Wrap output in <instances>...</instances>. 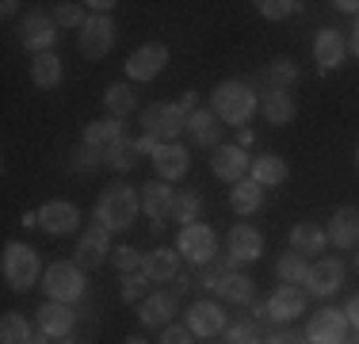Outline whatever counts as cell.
I'll return each instance as SVG.
<instances>
[{"label":"cell","mask_w":359,"mask_h":344,"mask_svg":"<svg viewBox=\"0 0 359 344\" xmlns=\"http://www.w3.org/2000/svg\"><path fill=\"white\" fill-rule=\"evenodd\" d=\"M195 111V92H187L180 103H153V107H145V115H142V138H138V145H142V153H153L157 145H165V142H176V134L187 126V115Z\"/></svg>","instance_id":"1"},{"label":"cell","mask_w":359,"mask_h":344,"mask_svg":"<svg viewBox=\"0 0 359 344\" xmlns=\"http://www.w3.org/2000/svg\"><path fill=\"white\" fill-rule=\"evenodd\" d=\"M142 203H138V187L123 184V180H115L111 187H104L96 199V222L111 234H123V230L134 226V218H138Z\"/></svg>","instance_id":"2"},{"label":"cell","mask_w":359,"mask_h":344,"mask_svg":"<svg viewBox=\"0 0 359 344\" xmlns=\"http://www.w3.org/2000/svg\"><path fill=\"white\" fill-rule=\"evenodd\" d=\"M256 107H260V103H256V92L245 81H222L215 88V96H210V111L229 126H245L256 115Z\"/></svg>","instance_id":"3"},{"label":"cell","mask_w":359,"mask_h":344,"mask_svg":"<svg viewBox=\"0 0 359 344\" xmlns=\"http://www.w3.org/2000/svg\"><path fill=\"white\" fill-rule=\"evenodd\" d=\"M0 268H4V283H8L12 291H31V287L39 283V275H42L39 253H35L31 245H23V241H8Z\"/></svg>","instance_id":"4"},{"label":"cell","mask_w":359,"mask_h":344,"mask_svg":"<svg viewBox=\"0 0 359 344\" xmlns=\"http://www.w3.org/2000/svg\"><path fill=\"white\" fill-rule=\"evenodd\" d=\"M42 287H46V298L73 306L76 298H84V268L76 260H54L42 272Z\"/></svg>","instance_id":"5"},{"label":"cell","mask_w":359,"mask_h":344,"mask_svg":"<svg viewBox=\"0 0 359 344\" xmlns=\"http://www.w3.org/2000/svg\"><path fill=\"white\" fill-rule=\"evenodd\" d=\"M115 42H118L115 20H111V15H92V20L81 27L76 50H81V58H88V62H104L111 50H115Z\"/></svg>","instance_id":"6"},{"label":"cell","mask_w":359,"mask_h":344,"mask_svg":"<svg viewBox=\"0 0 359 344\" xmlns=\"http://www.w3.org/2000/svg\"><path fill=\"white\" fill-rule=\"evenodd\" d=\"M176 249H180V256H184V260L207 268V264L215 260V253H218V237H215V230H210V226L195 222V226H184V230H180Z\"/></svg>","instance_id":"7"},{"label":"cell","mask_w":359,"mask_h":344,"mask_svg":"<svg viewBox=\"0 0 359 344\" xmlns=\"http://www.w3.org/2000/svg\"><path fill=\"white\" fill-rule=\"evenodd\" d=\"M20 42H23V50L50 54V50H54V42H57V23H54V15H46V12H27V15H23V23H20Z\"/></svg>","instance_id":"8"},{"label":"cell","mask_w":359,"mask_h":344,"mask_svg":"<svg viewBox=\"0 0 359 344\" xmlns=\"http://www.w3.org/2000/svg\"><path fill=\"white\" fill-rule=\"evenodd\" d=\"M168 65V46L165 42H145L130 58H126V77L130 81H153L161 69Z\"/></svg>","instance_id":"9"},{"label":"cell","mask_w":359,"mask_h":344,"mask_svg":"<svg viewBox=\"0 0 359 344\" xmlns=\"http://www.w3.org/2000/svg\"><path fill=\"white\" fill-rule=\"evenodd\" d=\"M107 256H111V230H104L96 222V226H88L81 234V241H76V264L84 272H92L100 264H107Z\"/></svg>","instance_id":"10"},{"label":"cell","mask_w":359,"mask_h":344,"mask_svg":"<svg viewBox=\"0 0 359 344\" xmlns=\"http://www.w3.org/2000/svg\"><path fill=\"white\" fill-rule=\"evenodd\" d=\"M344 333H348V314L332 306L313 314L310 325H306V340L310 344H344Z\"/></svg>","instance_id":"11"},{"label":"cell","mask_w":359,"mask_h":344,"mask_svg":"<svg viewBox=\"0 0 359 344\" xmlns=\"http://www.w3.org/2000/svg\"><path fill=\"white\" fill-rule=\"evenodd\" d=\"M39 226L46 230V234H54V237H65V234H73V230L81 226V211H76L73 203H65V199L42 203L39 206Z\"/></svg>","instance_id":"12"},{"label":"cell","mask_w":359,"mask_h":344,"mask_svg":"<svg viewBox=\"0 0 359 344\" xmlns=\"http://www.w3.org/2000/svg\"><path fill=\"white\" fill-rule=\"evenodd\" d=\"M172 314H176V295L172 291H153L138 303V317L145 329H168L172 325Z\"/></svg>","instance_id":"13"},{"label":"cell","mask_w":359,"mask_h":344,"mask_svg":"<svg viewBox=\"0 0 359 344\" xmlns=\"http://www.w3.org/2000/svg\"><path fill=\"white\" fill-rule=\"evenodd\" d=\"M340 283H344V264H340L337 256H325V260H313L310 264V275H306L310 295L329 298L332 291H340Z\"/></svg>","instance_id":"14"},{"label":"cell","mask_w":359,"mask_h":344,"mask_svg":"<svg viewBox=\"0 0 359 344\" xmlns=\"http://www.w3.org/2000/svg\"><path fill=\"white\" fill-rule=\"evenodd\" d=\"M252 168V161L245 157L241 145H218L215 157H210V172H215L218 180H226V184H237V180H245V172Z\"/></svg>","instance_id":"15"},{"label":"cell","mask_w":359,"mask_h":344,"mask_svg":"<svg viewBox=\"0 0 359 344\" xmlns=\"http://www.w3.org/2000/svg\"><path fill=\"white\" fill-rule=\"evenodd\" d=\"M73 325H76V317H73V310L65 303L46 298V303L39 306V333H42V337L62 340V337H69V333H73Z\"/></svg>","instance_id":"16"},{"label":"cell","mask_w":359,"mask_h":344,"mask_svg":"<svg viewBox=\"0 0 359 344\" xmlns=\"http://www.w3.org/2000/svg\"><path fill=\"white\" fill-rule=\"evenodd\" d=\"M153 168H157V176L168 184V180L187 176L191 157H187V150L180 142H165V145H157V150H153Z\"/></svg>","instance_id":"17"},{"label":"cell","mask_w":359,"mask_h":344,"mask_svg":"<svg viewBox=\"0 0 359 344\" xmlns=\"http://www.w3.org/2000/svg\"><path fill=\"white\" fill-rule=\"evenodd\" d=\"M229 264H252L256 256L264 253V237H260V230H252V226H233L229 230Z\"/></svg>","instance_id":"18"},{"label":"cell","mask_w":359,"mask_h":344,"mask_svg":"<svg viewBox=\"0 0 359 344\" xmlns=\"http://www.w3.org/2000/svg\"><path fill=\"white\" fill-rule=\"evenodd\" d=\"M138 203L153 222H165L168 214H172V206H176V195L168 192L165 180H149L145 187H138Z\"/></svg>","instance_id":"19"},{"label":"cell","mask_w":359,"mask_h":344,"mask_svg":"<svg viewBox=\"0 0 359 344\" xmlns=\"http://www.w3.org/2000/svg\"><path fill=\"white\" fill-rule=\"evenodd\" d=\"M344 54H348V42H344V34H340L337 27L318 31V39H313V62H318L325 73L344 62Z\"/></svg>","instance_id":"20"},{"label":"cell","mask_w":359,"mask_h":344,"mask_svg":"<svg viewBox=\"0 0 359 344\" xmlns=\"http://www.w3.org/2000/svg\"><path fill=\"white\" fill-rule=\"evenodd\" d=\"M187 131H191V142L203 145V150H218L222 145V119L215 115V111H199L195 107L191 115H187Z\"/></svg>","instance_id":"21"},{"label":"cell","mask_w":359,"mask_h":344,"mask_svg":"<svg viewBox=\"0 0 359 344\" xmlns=\"http://www.w3.org/2000/svg\"><path fill=\"white\" fill-rule=\"evenodd\" d=\"M329 241L337 249H355L359 245V211L355 206H340L329 218Z\"/></svg>","instance_id":"22"},{"label":"cell","mask_w":359,"mask_h":344,"mask_svg":"<svg viewBox=\"0 0 359 344\" xmlns=\"http://www.w3.org/2000/svg\"><path fill=\"white\" fill-rule=\"evenodd\" d=\"M302 310H306V295L298 287H290V283H283V287L268 298V317L271 322H294Z\"/></svg>","instance_id":"23"},{"label":"cell","mask_w":359,"mask_h":344,"mask_svg":"<svg viewBox=\"0 0 359 344\" xmlns=\"http://www.w3.org/2000/svg\"><path fill=\"white\" fill-rule=\"evenodd\" d=\"M187 329L199 333V337H215V333H226V314L215 303H195L191 314H187Z\"/></svg>","instance_id":"24"},{"label":"cell","mask_w":359,"mask_h":344,"mask_svg":"<svg viewBox=\"0 0 359 344\" xmlns=\"http://www.w3.org/2000/svg\"><path fill=\"white\" fill-rule=\"evenodd\" d=\"M142 272L149 275V279H157V283L176 279V275H180V253H176V249H153V253H145Z\"/></svg>","instance_id":"25"},{"label":"cell","mask_w":359,"mask_h":344,"mask_svg":"<svg viewBox=\"0 0 359 344\" xmlns=\"http://www.w3.org/2000/svg\"><path fill=\"white\" fill-rule=\"evenodd\" d=\"M325 241H329V234H325L321 226H313V222H298V226L290 230V253L313 256V253L325 249Z\"/></svg>","instance_id":"26"},{"label":"cell","mask_w":359,"mask_h":344,"mask_svg":"<svg viewBox=\"0 0 359 344\" xmlns=\"http://www.w3.org/2000/svg\"><path fill=\"white\" fill-rule=\"evenodd\" d=\"M138 157H142V145H138V138H118V142H111L107 150H104V165L111 168H118V172H130L134 165H138Z\"/></svg>","instance_id":"27"},{"label":"cell","mask_w":359,"mask_h":344,"mask_svg":"<svg viewBox=\"0 0 359 344\" xmlns=\"http://www.w3.org/2000/svg\"><path fill=\"white\" fill-rule=\"evenodd\" d=\"M123 138V119H96V123H88V131H84V145H92V150L104 153L111 142H118Z\"/></svg>","instance_id":"28"},{"label":"cell","mask_w":359,"mask_h":344,"mask_svg":"<svg viewBox=\"0 0 359 344\" xmlns=\"http://www.w3.org/2000/svg\"><path fill=\"white\" fill-rule=\"evenodd\" d=\"M264 203V187L256 184V180H237L233 192H229V206H233L237 214H256Z\"/></svg>","instance_id":"29"},{"label":"cell","mask_w":359,"mask_h":344,"mask_svg":"<svg viewBox=\"0 0 359 344\" xmlns=\"http://www.w3.org/2000/svg\"><path fill=\"white\" fill-rule=\"evenodd\" d=\"M218 295L226 298V303H252V279L245 272H226V275H218Z\"/></svg>","instance_id":"30"},{"label":"cell","mask_w":359,"mask_h":344,"mask_svg":"<svg viewBox=\"0 0 359 344\" xmlns=\"http://www.w3.org/2000/svg\"><path fill=\"white\" fill-rule=\"evenodd\" d=\"M252 180H256L260 187L283 184V180H287V161L276 157V153H264V157H256V161H252Z\"/></svg>","instance_id":"31"},{"label":"cell","mask_w":359,"mask_h":344,"mask_svg":"<svg viewBox=\"0 0 359 344\" xmlns=\"http://www.w3.org/2000/svg\"><path fill=\"white\" fill-rule=\"evenodd\" d=\"M31 81H35L39 88H57V84H62V62H57L54 50H50V54H35V62H31Z\"/></svg>","instance_id":"32"},{"label":"cell","mask_w":359,"mask_h":344,"mask_svg":"<svg viewBox=\"0 0 359 344\" xmlns=\"http://www.w3.org/2000/svg\"><path fill=\"white\" fill-rule=\"evenodd\" d=\"M104 107H107V115H111V119H126L134 107H138V96H134L130 84H107V92H104Z\"/></svg>","instance_id":"33"},{"label":"cell","mask_w":359,"mask_h":344,"mask_svg":"<svg viewBox=\"0 0 359 344\" xmlns=\"http://www.w3.org/2000/svg\"><path fill=\"white\" fill-rule=\"evenodd\" d=\"M260 111H264V119H268V123L287 126L290 119H294V100H290V92H276V88H271L268 100L260 103Z\"/></svg>","instance_id":"34"},{"label":"cell","mask_w":359,"mask_h":344,"mask_svg":"<svg viewBox=\"0 0 359 344\" xmlns=\"http://www.w3.org/2000/svg\"><path fill=\"white\" fill-rule=\"evenodd\" d=\"M0 344H35L27 317L15 314V310H8V314L0 317Z\"/></svg>","instance_id":"35"},{"label":"cell","mask_w":359,"mask_h":344,"mask_svg":"<svg viewBox=\"0 0 359 344\" xmlns=\"http://www.w3.org/2000/svg\"><path fill=\"white\" fill-rule=\"evenodd\" d=\"M276 275L283 283H290V287H294V283H306V275H310V264H306V256H298V253H283L276 260Z\"/></svg>","instance_id":"36"},{"label":"cell","mask_w":359,"mask_h":344,"mask_svg":"<svg viewBox=\"0 0 359 344\" xmlns=\"http://www.w3.org/2000/svg\"><path fill=\"white\" fill-rule=\"evenodd\" d=\"M268 81H271V88H276V92H287L290 84L298 81V65L290 62V58H276V62L268 65Z\"/></svg>","instance_id":"37"},{"label":"cell","mask_w":359,"mask_h":344,"mask_svg":"<svg viewBox=\"0 0 359 344\" xmlns=\"http://www.w3.org/2000/svg\"><path fill=\"white\" fill-rule=\"evenodd\" d=\"M54 23L57 27H84V8L81 4H69V0H62V4H54Z\"/></svg>","instance_id":"38"},{"label":"cell","mask_w":359,"mask_h":344,"mask_svg":"<svg viewBox=\"0 0 359 344\" xmlns=\"http://www.w3.org/2000/svg\"><path fill=\"white\" fill-rule=\"evenodd\" d=\"M111 260H115V268L123 272V275H130V272H142L145 256L138 253V249H130V245H118L115 253H111Z\"/></svg>","instance_id":"39"},{"label":"cell","mask_w":359,"mask_h":344,"mask_svg":"<svg viewBox=\"0 0 359 344\" xmlns=\"http://www.w3.org/2000/svg\"><path fill=\"white\" fill-rule=\"evenodd\" d=\"M256 8H260L264 20H287V15H294L302 4H298V0H260Z\"/></svg>","instance_id":"40"},{"label":"cell","mask_w":359,"mask_h":344,"mask_svg":"<svg viewBox=\"0 0 359 344\" xmlns=\"http://www.w3.org/2000/svg\"><path fill=\"white\" fill-rule=\"evenodd\" d=\"M172 214H176V222H187V226H195V214H199V195H195V192L176 195Z\"/></svg>","instance_id":"41"},{"label":"cell","mask_w":359,"mask_h":344,"mask_svg":"<svg viewBox=\"0 0 359 344\" xmlns=\"http://www.w3.org/2000/svg\"><path fill=\"white\" fill-rule=\"evenodd\" d=\"M145 279H149L145 272H130V275H123V298H126V303H142V298L149 295V291H145Z\"/></svg>","instance_id":"42"},{"label":"cell","mask_w":359,"mask_h":344,"mask_svg":"<svg viewBox=\"0 0 359 344\" xmlns=\"http://www.w3.org/2000/svg\"><path fill=\"white\" fill-rule=\"evenodd\" d=\"M226 344H264L256 325H229L226 329Z\"/></svg>","instance_id":"43"},{"label":"cell","mask_w":359,"mask_h":344,"mask_svg":"<svg viewBox=\"0 0 359 344\" xmlns=\"http://www.w3.org/2000/svg\"><path fill=\"white\" fill-rule=\"evenodd\" d=\"M161 344H191V329H184V325H168Z\"/></svg>","instance_id":"44"},{"label":"cell","mask_w":359,"mask_h":344,"mask_svg":"<svg viewBox=\"0 0 359 344\" xmlns=\"http://www.w3.org/2000/svg\"><path fill=\"white\" fill-rule=\"evenodd\" d=\"M264 344H310L306 337H298V333H290V329H283V333H276L271 340H264Z\"/></svg>","instance_id":"45"},{"label":"cell","mask_w":359,"mask_h":344,"mask_svg":"<svg viewBox=\"0 0 359 344\" xmlns=\"http://www.w3.org/2000/svg\"><path fill=\"white\" fill-rule=\"evenodd\" d=\"M344 314H348V325H355V329H359V295L352 298V303H348Z\"/></svg>","instance_id":"46"},{"label":"cell","mask_w":359,"mask_h":344,"mask_svg":"<svg viewBox=\"0 0 359 344\" xmlns=\"http://www.w3.org/2000/svg\"><path fill=\"white\" fill-rule=\"evenodd\" d=\"M332 8H337V12H359V0H337Z\"/></svg>","instance_id":"47"},{"label":"cell","mask_w":359,"mask_h":344,"mask_svg":"<svg viewBox=\"0 0 359 344\" xmlns=\"http://www.w3.org/2000/svg\"><path fill=\"white\" fill-rule=\"evenodd\" d=\"M88 8H96V15H107V8H115V4H111V0H92Z\"/></svg>","instance_id":"48"},{"label":"cell","mask_w":359,"mask_h":344,"mask_svg":"<svg viewBox=\"0 0 359 344\" xmlns=\"http://www.w3.org/2000/svg\"><path fill=\"white\" fill-rule=\"evenodd\" d=\"M348 46H352V54L359 58V20H355V31H352V42H348Z\"/></svg>","instance_id":"49"},{"label":"cell","mask_w":359,"mask_h":344,"mask_svg":"<svg viewBox=\"0 0 359 344\" xmlns=\"http://www.w3.org/2000/svg\"><path fill=\"white\" fill-rule=\"evenodd\" d=\"M123 344H145V340H142V337H126Z\"/></svg>","instance_id":"50"},{"label":"cell","mask_w":359,"mask_h":344,"mask_svg":"<svg viewBox=\"0 0 359 344\" xmlns=\"http://www.w3.org/2000/svg\"><path fill=\"white\" fill-rule=\"evenodd\" d=\"M35 344H54V337H35Z\"/></svg>","instance_id":"51"},{"label":"cell","mask_w":359,"mask_h":344,"mask_svg":"<svg viewBox=\"0 0 359 344\" xmlns=\"http://www.w3.org/2000/svg\"><path fill=\"white\" fill-rule=\"evenodd\" d=\"M355 268H359V253H355Z\"/></svg>","instance_id":"52"},{"label":"cell","mask_w":359,"mask_h":344,"mask_svg":"<svg viewBox=\"0 0 359 344\" xmlns=\"http://www.w3.org/2000/svg\"><path fill=\"white\" fill-rule=\"evenodd\" d=\"M355 165H359V150H355Z\"/></svg>","instance_id":"53"},{"label":"cell","mask_w":359,"mask_h":344,"mask_svg":"<svg viewBox=\"0 0 359 344\" xmlns=\"http://www.w3.org/2000/svg\"><path fill=\"white\" fill-rule=\"evenodd\" d=\"M69 344H81V340H69Z\"/></svg>","instance_id":"54"}]
</instances>
